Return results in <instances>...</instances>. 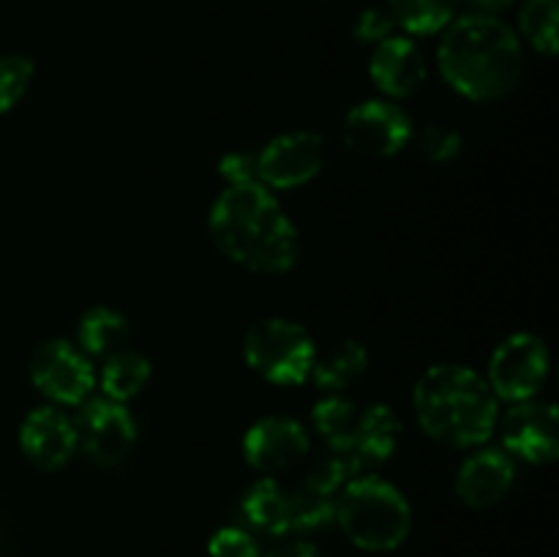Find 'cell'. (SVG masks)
Returning a JSON list of instances; mask_svg holds the SVG:
<instances>
[{
	"mask_svg": "<svg viewBox=\"0 0 559 557\" xmlns=\"http://www.w3.org/2000/svg\"><path fill=\"white\" fill-rule=\"evenodd\" d=\"M207 229L227 260L262 276H282L300 260L298 227L262 183L227 186L211 205Z\"/></svg>",
	"mask_w": 559,
	"mask_h": 557,
	"instance_id": "1",
	"label": "cell"
},
{
	"mask_svg": "<svg viewBox=\"0 0 559 557\" xmlns=\"http://www.w3.org/2000/svg\"><path fill=\"white\" fill-rule=\"evenodd\" d=\"M437 63L442 76L469 102L511 96L524 74L522 42L500 16L467 14L442 31Z\"/></svg>",
	"mask_w": 559,
	"mask_h": 557,
	"instance_id": "2",
	"label": "cell"
},
{
	"mask_svg": "<svg viewBox=\"0 0 559 557\" xmlns=\"http://www.w3.org/2000/svg\"><path fill=\"white\" fill-rule=\"evenodd\" d=\"M415 418L437 442L478 448L500 424V399L484 375L462 364H437L420 375L413 391Z\"/></svg>",
	"mask_w": 559,
	"mask_h": 557,
	"instance_id": "3",
	"label": "cell"
},
{
	"mask_svg": "<svg viewBox=\"0 0 559 557\" xmlns=\"http://www.w3.org/2000/svg\"><path fill=\"white\" fill-rule=\"evenodd\" d=\"M333 519L364 552H393L413 533V506L391 481L358 473L342 486Z\"/></svg>",
	"mask_w": 559,
	"mask_h": 557,
	"instance_id": "4",
	"label": "cell"
},
{
	"mask_svg": "<svg viewBox=\"0 0 559 557\" xmlns=\"http://www.w3.org/2000/svg\"><path fill=\"white\" fill-rule=\"evenodd\" d=\"M243 360L271 386H304L317 360V344L300 322L265 317L246 331Z\"/></svg>",
	"mask_w": 559,
	"mask_h": 557,
	"instance_id": "5",
	"label": "cell"
},
{
	"mask_svg": "<svg viewBox=\"0 0 559 557\" xmlns=\"http://www.w3.org/2000/svg\"><path fill=\"white\" fill-rule=\"evenodd\" d=\"M549 347L535 333H511L491 353L486 382L502 402H527L540 393L549 377Z\"/></svg>",
	"mask_w": 559,
	"mask_h": 557,
	"instance_id": "6",
	"label": "cell"
},
{
	"mask_svg": "<svg viewBox=\"0 0 559 557\" xmlns=\"http://www.w3.org/2000/svg\"><path fill=\"white\" fill-rule=\"evenodd\" d=\"M27 375L41 396L66 407H80L96 388L93 360L66 339H47L38 344L27 360Z\"/></svg>",
	"mask_w": 559,
	"mask_h": 557,
	"instance_id": "7",
	"label": "cell"
},
{
	"mask_svg": "<svg viewBox=\"0 0 559 557\" xmlns=\"http://www.w3.org/2000/svg\"><path fill=\"white\" fill-rule=\"evenodd\" d=\"M342 140L360 156L391 158L413 140V118L391 98H369L344 115Z\"/></svg>",
	"mask_w": 559,
	"mask_h": 557,
	"instance_id": "8",
	"label": "cell"
},
{
	"mask_svg": "<svg viewBox=\"0 0 559 557\" xmlns=\"http://www.w3.org/2000/svg\"><path fill=\"white\" fill-rule=\"evenodd\" d=\"M76 442L91 462L115 467L136 446V420L126 404L107 396H87L74 418Z\"/></svg>",
	"mask_w": 559,
	"mask_h": 557,
	"instance_id": "9",
	"label": "cell"
},
{
	"mask_svg": "<svg viewBox=\"0 0 559 557\" xmlns=\"http://www.w3.org/2000/svg\"><path fill=\"white\" fill-rule=\"evenodd\" d=\"M325 164V145L314 131H287L257 151V180L265 189L287 191L311 183Z\"/></svg>",
	"mask_w": 559,
	"mask_h": 557,
	"instance_id": "10",
	"label": "cell"
},
{
	"mask_svg": "<svg viewBox=\"0 0 559 557\" xmlns=\"http://www.w3.org/2000/svg\"><path fill=\"white\" fill-rule=\"evenodd\" d=\"M502 451L530 464H551L559 457V410L527 399L511 404L502 418Z\"/></svg>",
	"mask_w": 559,
	"mask_h": 557,
	"instance_id": "11",
	"label": "cell"
},
{
	"mask_svg": "<svg viewBox=\"0 0 559 557\" xmlns=\"http://www.w3.org/2000/svg\"><path fill=\"white\" fill-rule=\"evenodd\" d=\"M309 431L287 415H265L243 435V457L257 473L278 475L300 464L309 453Z\"/></svg>",
	"mask_w": 559,
	"mask_h": 557,
	"instance_id": "12",
	"label": "cell"
},
{
	"mask_svg": "<svg viewBox=\"0 0 559 557\" xmlns=\"http://www.w3.org/2000/svg\"><path fill=\"white\" fill-rule=\"evenodd\" d=\"M20 448L36 470H63L80 448L74 420L52 404L31 410L20 426Z\"/></svg>",
	"mask_w": 559,
	"mask_h": 557,
	"instance_id": "13",
	"label": "cell"
},
{
	"mask_svg": "<svg viewBox=\"0 0 559 557\" xmlns=\"http://www.w3.org/2000/svg\"><path fill=\"white\" fill-rule=\"evenodd\" d=\"M516 484V462L502 448H480L462 462L456 473V497L467 508L486 511L511 495Z\"/></svg>",
	"mask_w": 559,
	"mask_h": 557,
	"instance_id": "14",
	"label": "cell"
},
{
	"mask_svg": "<svg viewBox=\"0 0 559 557\" xmlns=\"http://www.w3.org/2000/svg\"><path fill=\"white\" fill-rule=\"evenodd\" d=\"M369 74L388 98H409L424 87L426 58L407 36H388L371 52Z\"/></svg>",
	"mask_w": 559,
	"mask_h": 557,
	"instance_id": "15",
	"label": "cell"
},
{
	"mask_svg": "<svg viewBox=\"0 0 559 557\" xmlns=\"http://www.w3.org/2000/svg\"><path fill=\"white\" fill-rule=\"evenodd\" d=\"M402 418L391 404H369V407L360 410L353 448H349V457L355 459L360 473H364V467L385 464L402 446Z\"/></svg>",
	"mask_w": 559,
	"mask_h": 557,
	"instance_id": "16",
	"label": "cell"
},
{
	"mask_svg": "<svg viewBox=\"0 0 559 557\" xmlns=\"http://www.w3.org/2000/svg\"><path fill=\"white\" fill-rule=\"evenodd\" d=\"M131 322L112 306H91L76 322V347L87 358L107 360L109 355L131 347Z\"/></svg>",
	"mask_w": 559,
	"mask_h": 557,
	"instance_id": "17",
	"label": "cell"
},
{
	"mask_svg": "<svg viewBox=\"0 0 559 557\" xmlns=\"http://www.w3.org/2000/svg\"><path fill=\"white\" fill-rule=\"evenodd\" d=\"M243 517L251 528L271 535L293 533V497L273 475H262L243 497Z\"/></svg>",
	"mask_w": 559,
	"mask_h": 557,
	"instance_id": "18",
	"label": "cell"
},
{
	"mask_svg": "<svg viewBox=\"0 0 559 557\" xmlns=\"http://www.w3.org/2000/svg\"><path fill=\"white\" fill-rule=\"evenodd\" d=\"M366 369H369V349L355 339H344L328 353H317L309 380H314L320 391L342 393L344 388L358 382L366 375Z\"/></svg>",
	"mask_w": 559,
	"mask_h": 557,
	"instance_id": "19",
	"label": "cell"
},
{
	"mask_svg": "<svg viewBox=\"0 0 559 557\" xmlns=\"http://www.w3.org/2000/svg\"><path fill=\"white\" fill-rule=\"evenodd\" d=\"M102 396L126 404L129 399L140 396L151 382V360L136 349H120L109 355L102 366Z\"/></svg>",
	"mask_w": 559,
	"mask_h": 557,
	"instance_id": "20",
	"label": "cell"
},
{
	"mask_svg": "<svg viewBox=\"0 0 559 557\" xmlns=\"http://www.w3.org/2000/svg\"><path fill=\"white\" fill-rule=\"evenodd\" d=\"M360 407L353 399L342 396V393H328L325 399L314 404L311 410V424H314L317 435L325 440L328 451L347 453L353 448L355 426H358Z\"/></svg>",
	"mask_w": 559,
	"mask_h": 557,
	"instance_id": "21",
	"label": "cell"
},
{
	"mask_svg": "<svg viewBox=\"0 0 559 557\" xmlns=\"http://www.w3.org/2000/svg\"><path fill=\"white\" fill-rule=\"evenodd\" d=\"M459 3L462 0H388L385 9L393 25L409 36H435L451 25Z\"/></svg>",
	"mask_w": 559,
	"mask_h": 557,
	"instance_id": "22",
	"label": "cell"
},
{
	"mask_svg": "<svg viewBox=\"0 0 559 557\" xmlns=\"http://www.w3.org/2000/svg\"><path fill=\"white\" fill-rule=\"evenodd\" d=\"M559 3L557 0H527L519 11V27L530 47L540 55H557L559 47Z\"/></svg>",
	"mask_w": 559,
	"mask_h": 557,
	"instance_id": "23",
	"label": "cell"
},
{
	"mask_svg": "<svg viewBox=\"0 0 559 557\" xmlns=\"http://www.w3.org/2000/svg\"><path fill=\"white\" fill-rule=\"evenodd\" d=\"M36 66L22 52H0V115L11 112L31 91Z\"/></svg>",
	"mask_w": 559,
	"mask_h": 557,
	"instance_id": "24",
	"label": "cell"
},
{
	"mask_svg": "<svg viewBox=\"0 0 559 557\" xmlns=\"http://www.w3.org/2000/svg\"><path fill=\"white\" fill-rule=\"evenodd\" d=\"M418 145L420 153H424L429 162L435 164H448L462 153L464 140L456 129H448V126L431 123L426 126L424 131L418 134Z\"/></svg>",
	"mask_w": 559,
	"mask_h": 557,
	"instance_id": "25",
	"label": "cell"
},
{
	"mask_svg": "<svg viewBox=\"0 0 559 557\" xmlns=\"http://www.w3.org/2000/svg\"><path fill=\"white\" fill-rule=\"evenodd\" d=\"M211 557H260V544L243 528H222L207 541Z\"/></svg>",
	"mask_w": 559,
	"mask_h": 557,
	"instance_id": "26",
	"label": "cell"
},
{
	"mask_svg": "<svg viewBox=\"0 0 559 557\" xmlns=\"http://www.w3.org/2000/svg\"><path fill=\"white\" fill-rule=\"evenodd\" d=\"M393 31H396V25H393L385 5H369V9L360 11L358 20H355L353 36L358 38L360 44H374L377 47V44L385 42L388 36H393Z\"/></svg>",
	"mask_w": 559,
	"mask_h": 557,
	"instance_id": "27",
	"label": "cell"
},
{
	"mask_svg": "<svg viewBox=\"0 0 559 557\" xmlns=\"http://www.w3.org/2000/svg\"><path fill=\"white\" fill-rule=\"evenodd\" d=\"M218 175L227 180V186L260 183L257 180V153L254 151H233L218 162Z\"/></svg>",
	"mask_w": 559,
	"mask_h": 557,
	"instance_id": "28",
	"label": "cell"
},
{
	"mask_svg": "<svg viewBox=\"0 0 559 557\" xmlns=\"http://www.w3.org/2000/svg\"><path fill=\"white\" fill-rule=\"evenodd\" d=\"M467 3H473L475 9V14H500V11H506V9H511L513 3H516V0H467Z\"/></svg>",
	"mask_w": 559,
	"mask_h": 557,
	"instance_id": "29",
	"label": "cell"
},
{
	"mask_svg": "<svg viewBox=\"0 0 559 557\" xmlns=\"http://www.w3.org/2000/svg\"><path fill=\"white\" fill-rule=\"evenodd\" d=\"M271 557H322V555L309 544H293V546H284V549H278L276 555Z\"/></svg>",
	"mask_w": 559,
	"mask_h": 557,
	"instance_id": "30",
	"label": "cell"
}]
</instances>
